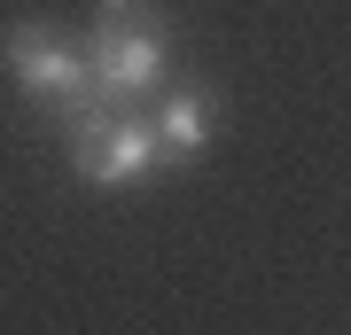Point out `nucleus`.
Returning a JSON list of instances; mask_svg holds the SVG:
<instances>
[{
	"label": "nucleus",
	"instance_id": "nucleus-1",
	"mask_svg": "<svg viewBox=\"0 0 351 335\" xmlns=\"http://www.w3.org/2000/svg\"><path fill=\"white\" fill-rule=\"evenodd\" d=\"M86 62H94V86L110 110H133L164 86L172 71V32H164L156 0H101L94 8V39H86Z\"/></svg>",
	"mask_w": 351,
	"mask_h": 335
},
{
	"label": "nucleus",
	"instance_id": "nucleus-2",
	"mask_svg": "<svg viewBox=\"0 0 351 335\" xmlns=\"http://www.w3.org/2000/svg\"><path fill=\"white\" fill-rule=\"evenodd\" d=\"M0 55H8V78H16V94H32V101H47L63 125L78 117H94V110H110L94 86V62L78 39H63L55 24H8V39H0Z\"/></svg>",
	"mask_w": 351,
	"mask_h": 335
},
{
	"label": "nucleus",
	"instance_id": "nucleus-3",
	"mask_svg": "<svg viewBox=\"0 0 351 335\" xmlns=\"http://www.w3.org/2000/svg\"><path fill=\"white\" fill-rule=\"evenodd\" d=\"M71 133V172L86 187H133L164 172V140H156V117H133V110H94L63 125Z\"/></svg>",
	"mask_w": 351,
	"mask_h": 335
},
{
	"label": "nucleus",
	"instance_id": "nucleus-4",
	"mask_svg": "<svg viewBox=\"0 0 351 335\" xmlns=\"http://www.w3.org/2000/svg\"><path fill=\"white\" fill-rule=\"evenodd\" d=\"M211 133H219V110H211V94H203V86H180V94H164V110H156L164 164H195L203 149H211Z\"/></svg>",
	"mask_w": 351,
	"mask_h": 335
}]
</instances>
